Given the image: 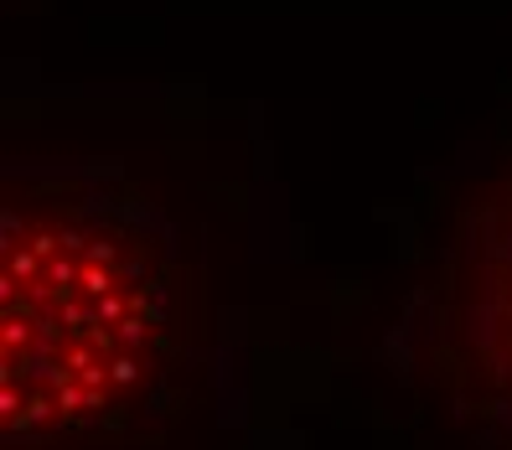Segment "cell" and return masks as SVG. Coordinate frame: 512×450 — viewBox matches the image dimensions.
Segmentation results:
<instances>
[{"label":"cell","mask_w":512,"mask_h":450,"mask_svg":"<svg viewBox=\"0 0 512 450\" xmlns=\"http://www.w3.org/2000/svg\"><path fill=\"white\" fill-rule=\"evenodd\" d=\"M176 223L119 161L6 166L0 445L114 450L150 435L192 368Z\"/></svg>","instance_id":"6da1fadb"},{"label":"cell","mask_w":512,"mask_h":450,"mask_svg":"<svg viewBox=\"0 0 512 450\" xmlns=\"http://www.w3.org/2000/svg\"><path fill=\"white\" fill-rule=\"evenodd\" d=\"M394 342L476 440L512 450V135L435 223Z\"/></svg>","instance_id":"7a4b0ae2"}]
</instances>
